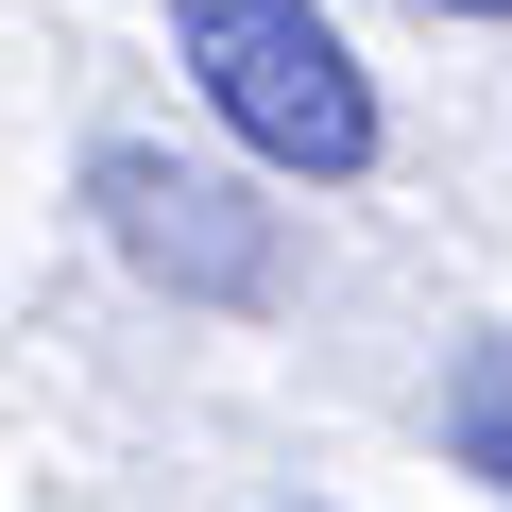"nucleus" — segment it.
<instances>
[{"mask_svg": "<svg viewBox=\"0 0 512 512\" xmlns=\"http://www.w3.org/2000/svg\"><path fill=\"white\" fill-rule=\"evenodd\" d=\"M171 69L205 86V120H222L256 171H291V188H359V171L393 154L376 69L342 52L325 0H171Z\"/></svg>", "mask_w": 512, "mask_h": 512, "instance_id": "obj_1", "label": "nucleus"}, {"mask_svg": "<svg viewBox=\"0 0 512 512\" xmlns=\"http://www.w3.org/2000/svg\"><path fill=\"white\" fill-rule=\"evenodd\" d=\"M308 512H325V495H308Z\"/></svg>", "mask_w": 512, "mask_h": 512, "instance_id": "obj_5", "label": "nucleus"}, {"mask_svg": "<svg viewBox=\"0 0 512 512\" xmlns=\"http://www.w3.org/2000/svg\"><path fill=\"white\" fill-rule=\"evenodd\" d=\"M444 444L512 495V325H495V342H461V376H444Z\"/></svg>", "mask_w": 512, "mask_h": 512, "instance_id": "obj_3", "label": "nucleus"}, {"mask_svg": "<svg viewBox=\"0 0 512 512\" xmlns=\"http://www.w3.org/2000/svg\"><path fill=\"white\" fill-rule=\"evenodd\" d=\"M427 18H512V0H427Z\"/></svg>", "mask_w": 512, "mask_h": 512, "instance_id": "obj_4", "label": "nucleus"}, {"mask_svg": "<svg viewBox=\"0 0 512 512\" xmlns=\"http://www.w3.org/2000/svg\"><path fill=\"white\" fill-rule=\"evenodd\" d=\"M86 205H103V239L137 256V274H154V291H188V308H256V291L291 274L274 205H256L239 171H205V154L103 137V154H86Z\"/></svg>", "mask_w": 512, "mask_h": 512, "instance_id": "obj_2", "label": "nucleus"}]
</instances>
